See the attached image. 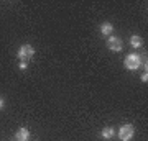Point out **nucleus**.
<instances>
[{"mask_svg":"<svg viewBox=\"0 0 148 141\" xmlns=\"http://www.w3.org/2000/svg\"><path fill=\"white\" fill-rule=\"evenodd\" d=\"M140 79H142V82H147V80H148V74H147V71H145V72L142 74V77H140Z\"/></svg>","mask_w":148,"mask_h":141,"instance_id":"9","label":"nucleus"},{"mask_svg":"<svg viewBox=\"0 0 148 141\" xmlns=\"http://www.w3.org/2000/svg\"><path fill=\"white\" fill-rule=\"evenodd\" d=\"M133 135H135V126L132 123H125L119 130V138H120V141H130L133 138Z\"/></svg>","mask_w":148,"mask_h":141,"instance_id":"3","label":"nucleus"},{"mask_svg":"<svg viewBox=\"0 0 148 141\" xmlns=\"http://www.w3.org/2000/svg\"><path fill=\"white\" fill-rule=\"evenodd\" d=\"M130 44H132V48H135V49H140V48L143 46V40L140 35H132L130 36Z\"/></svg>","mask_w":148,"mask_h":141,"instance_id":"7","label":"nucleus"},{"mask_svg":"<svg viewBox=\"0 0 148 141\" xmlns=\"http://www.w3.org/2000/svg\"><path fill=\"white\" fill-rule=\"evenodd\" d=\"M15 140L16 141H28L30 140V131H28V128H25V126L18 128V131L15 133Z\"/></svg>","mask_w":148,"mask_h":141,"instance_id":"5","label":"nucleus"},{"mask_svg":"<svg viewBox=\"0 0 148 141\" xmlns=\"http://www.w3.org/2000/svg\"><path fill=\"white\" fill-rule=\"evenodd\" d=\"M101 136L104 138V140H112V138L115 136V130H114L112 126H106V128H102Z\"/></svg>","mask_w":148,"mask_h":141,"instance_id":"8","label":"nucleus"},{"mask_svg":"<svg viewBox=\"0 0 148 141\" xmlns=\"http://www.w3.org/2000/svg\"><path fill=\"white\" fill-rule=\"evenodd\" d=\"M99 30H101V33L104 35V36H112V33H114V25L109 23V21H104Z\"/></svg>","mask_w":148,"mask_h":141,"instance_id":"6","label":"nucleus"},{"mask_svg":"<svg viewBox=\"0 0 148 141\" xmlns=\"http://www.w3.org/2000/svg\"><path fill=\"white\" fill-rule=\"evenodd\" d=\"M123 66H125V69H128V71H137L140 66H143L142 56L137 54V52H130V54H127L125 59H123Z\"/></svg>","mask_w":148,"mask_h":141,"instance_id":"1","label":"nucleus"},{"mask_svg":"<svg viewBox=\"0 0 148 141\" xmlns=\"http://www.w3.org/2000/svg\"><path fill=\"white\" fill-rule=\"evenodd\" d=\"M107 48L114 52H120L122 49H123V41H122V38L109 36V40H107Z\"/></svg>","mask_w":148,"mask_h":141,"instance_id":"4","label":"nucleus"},{"mask_svg":"<svg viewBox=\"0 0 148 141\" xmlns=\"http://www.w3.org/2000/svg\"><path fill=\"white\" fill-rule=\"evenodd\" d=\"M16 56H18V61H20V63L28 64L30 59L35 56V49H33L32 44H21L20 49H18V52H16Z\"/></svg>","mask_w":148,"mask_h":141,"instance_id":"2","label":"nucleus"},{"mask_svg":"<svg viewBox=\"0 0 148 141\" xmlns=\"http://www.w3.org/2000/svg\"><path fill=\"white\" fill-rule=\"evenodd\" d=\"M3 107H5V100L3 97H0V110H3Z\"/></svg>","mask_w":148,"mask_h":141,"instance_id":"10","label":"nucleus"}]
</instances>
